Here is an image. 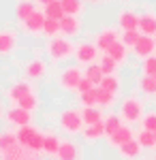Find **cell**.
<instances>
[{
    "label": "cell",
    "instance_id": "obj_1",
    "mask_svg": "<svg viewBox=\"0 0 156 160\" xmlns=\"http://www.w3.org/2000/svg\"><path fill=\"white\" fill-rule=\"evenodd\" d=\"M45 51H47L51 62H64L71 56H75V45L71 43V38H66V37H54L47 41Z\"/></svg>",
    "mask_w": 156,
    "mask_h": 160
},
{
    "label": "cell",
    "instance_id": "obj_2",
    "mask_svg": "<svg viewBox=\"0 0 156 160\" xmlns=\"http://www.w3.org/2000/svg\"><path fill=\"white\" fill-rule=\"evenodd\" d=\"M15 137H17V143H19V145H24V148L32 149V152H43L45 132H41L36 126H32V124L22 126V128H17Z\"/></svg>",
    "mask_w": 156,
    "mask_h": 160
},
{
    "label": "cell",
    "instance_id": "obj_3",
    "mask_svg": "<svg viewBox=\"0 0 156 160\" xmlns=\"http://www.w3.org/2000/svg\"><path fill=\"white\" fill-rule=\"evenodd\" d=\"M58 126L66 135H79L84 130V118L79 109H64L58 115Z\"/></svg>",
    "mask_w": 156,
    "mask_h": 160
},
{
    "label": "cell",
    "instance_id": "obj_4",
    "mask_svg": "<svg viewBox=\"0 0 156 160\" xmlns=\"http://www.w3.org/2000/svg\"><path fill=\"white\" fill-rule=\"evenodd\" d=\"M143 100L139 98V96H135V94H131V96H126V98L122 100L120 105V115L124 122L128 124H135V122H141V118H143Z\"/></svg>",
    "mask_w": 156,
    "mask_h": 160
},
{
    "label": "cell",
    "instance_id": "obj_5",
    "mask_svg": "<svg viewBox=\"0 0 156 160\" xmlns=\"http://www.w3.org/2000/svg\"><path fill=\"white\" fill-rule=\"evenodd\" d=\"M84 79V73L79 66H64L58 73V86L66 92H77V88Z\"/></svg>",
    "mask_w": 156,
    "mask_h": 160
},
{
    "label": "cell",
    "instance_id": "obj_6",
    "mask_svg": "<svg viewBox=\"0 0 156 160\" xmlns=\"http://www.w3.org/2000/svg\"><path fill=\"white\" fill-rule=\"evenodd\" d=\"M0 160H41V158H39V152H32V149L15 143V145L0 152Z\"/></svg>",
    "mask_w": 156,
    "mask_h": 160
},
{
    "label": "cell",
    "instance_id": "obj_7",
    "mask_svg": "<svg viewBox=\"0 0 156 160\" xmlns=\"http://www.w3.org/2000/svg\"><path fill=\"white\" fill-rule=\"evenodd\" d=\"M75 60L79 64H94L98 60V47L94 43H79L75 45Z\"/></svg>",
    "mask_w": 156,
    "mask_h": 160
},
{
    "label": "cell",
    "instance_id": "obj_8",
    "mask_svg": "<svg viewBox=\"0 0 156 160\" xmlns=\"http://www.w3.org/2000/svg\"><path fill=\"white\" fill-rule=\"evenodd\" d=\"M45 13L43 11H39L36 9L26 22H22V28H24V32L26 34H30V37H39V34H43V26H45Z\"/></svg>",
    "mask_w": 156,
    "mask_h": 160
},
{
    "label": "cell",
    "instance_id": "obj_9",
    "mask_svg": "<svg viewBox=\"0 0 156 160\" xmlns=\"http://www.w3.org/2000/svg\"><path fill=\"white\" fill-rule=\"evenodd\" d=\"M47 73V62L41 60V58H32V60L26 62L24 66V75H26V81H39L43 79Z\"/></svg>",
    "mask_w": 156,
    "mask_h": 160
},
{
    "label": "cell",
    "instance_id": "obj_10",
    "mask_svg": "<svg viewBox=\"0 0 156 160\" xmlns=\"http://www.w3.org/2000/svg\"><path fill=\"white\" fill-rule=\"evenodd\" d=\"M7 122H9V126H17V128L28 126V124H32V111H26L15 105L7 111Z\"/></svg>",
    "mask_w": 156,
    "mask_h": 160
},
{
    "label": "cell",
    "instance_id": "obj_11",
    "mask_svg": "<svg viewBox=\"0 0 156 160\" xmlns=\"http://www.w3.org/2000/svg\"><path fill=\"white\" fill-rule=\"evenodd\" d=\"M154 51H156V37H145V34H141L139 41L135 43V47H133V53L141 60L154 56Z\"/></svg>",
    "mask_w": 156,
    "mask_h": 160
},
{
    "label": "cell",
    "instance_id": "obj_12",
    "mask_svg": "<svg viewBox=\"0 0 156 160\" xmlns=\"http://www.w3.org/2000/svg\"><path fill=\"white\" fill-rule=\"evenodd\" d=\"M120 37H118V30L116 28H103L101 32H96L94 37V45L98 47V51H107L113 43H118Z\"/></svg>",
    "mask_w": 156,
    "mask_h": 160
},
{
    "label": "cell",
    "instance_id": "obj_13",
    "mask_svg": "<svg viewBox=\"0 0 156 160\" xmlns=\"http://www.w3.org/2000/svg\"><path fill=\"white\" fill-rule=\"evenodd\" d=\"M81 32V19L75 15H64L60 19V34L66 38H73Z\"/></svg>",
    "mask_w": 156,
    "mask_h": 160
},
{
    "label": "cell",
    "instance_id": "obj_14",
    "mask_svg": "<svg viewBox=\"0 0 156 160\" xmlns=\"http://www.w3.org/2000/svg\"><path fill=\"white\" fill-rule=\"evenodd\" d=\"M30 92H34V88L30 86V81H17V83H13V86L7 90V98H9V102H13V107H15V105L24 98L26 94H30Z\"/></svg>",
    "mask_w": 156,
    "mask_h": 160
},
{
    "label": "cell",
    "instance_id": "obj_15",
    "mask_svg": "<svg viewBox=\"0 0 156 160\" xmlns=\"http://www.w3.org/2000/svg\"><path fill=\"white\" fill-rule=\"evenodd\" d=\"M17 47V32L15 30H0V56H11Z\"/></svg>",
    "mask_w": 156,
    "mask_h": 160
},
{
    "label": "cell",
    "instance_id": "obj_16",
    "mask_svg": "<svg viewBox=\"0 0 156 160\" xmlns=\"http://www.w3.org/2000/svg\"><path fill=\"white\" fill-rule=\"evenodd\" d=\"M139 19H141L139 13L131 11V9H124L118 15V26L122 30H139Z\"/></svg>",
    "mask_w": 156,
    "mask_h": 160
},
{
    "label": "cell",
    "instance_id": "obj_17",
    "mask_svg": "<svg viewBox=\"0 0 156 160\" xmlns=\"http://www.w3.org/2000/svg\"><path fill=\"white\" fill-rule=\"evenodd\" d=\"M133 139H135V132H133V128H131V126H126V124L122 126V128L118 130V132H113L111 137H107L109 145H111L113 149L122 148L124 143H128V141H133Z\"/></svg>",
    "mask_w": 156,
    "mask_h": 160
},
{
    "label": "cell",
    "instance_id": "obj_18",
    "mask_svg": "<svg viewBox=\"0 0 156 160\" xmlns=\"http://www.w3.org/2000/svg\"><path fill=\"white\" fill-rule=\"evenodd\" d=\"M56 158H58V160H79V148L75 145V141L66 139V141H62V143H60Z\"/></svg>",
    "mask_w": 156,
    "mask_h": 160
},
{
    "label": "cell",
    "instance_id": "obj_19",
    "mask_svg": "<svg viewBox=\"0 0 156 160\" xmlns=\"http://www.w3.org/2000/svg\"><path fill=\"white\" fill-rule=\"evenodd\" d=\"M34 11H36L34 0H19V2L15 4V17H17V22H19V24L26 22V19H28Z\"/></svg>",
    "mask_w": 156,
    "mask_h": 160
},
{
    "label": "cell",
    "instance_id": "obj_20",
    "mask_svg": "<svg viewBox=\"0 0 156 160\" xmlns=\"http://www.w3.org/2000/svg\"><path fill=\"white\" fill-rule=\"evenodd\" d=\"M84 139L88 143H94L98 139H103L105 137V124L103 122H96V124H90V126H84Z\"/></svg>",
    "mask_w": 156,
    "mask_h": 160
},
{
    "label": "cell",
    "instance_id": "obj_21",
    "mask_svg": "<svg viewBox=\"0 0 156 160\" xmlns=\"http://www.w3.org/2000/svg\"><path fill=\"white\" fill-rule=\"evenodd\" d=\"M139 32L145 37H156V15L154 13H143L139 19Z\"/></svg>",
    "mask_w": 156,
    "mask_h": 160
},
{
    "label": "cell",
    "instance_id": "obj_22",
    "mask_svg": "<svg viewBox=\"0 0 156 160\" xmlns=\"http://www.w3.org/2000/svg\"><path fill=\"white\" fill-rule=\"evenodd\" d=\"M141 145H139V141L137 139H133V141H128V143H124L122 148H118V152H120V156L124 160H135L141 156Z\"/></svg>",
    "mask_w": 156,
    "mask_h": 160
},
{
    "label": "cell",
    "instance_id": "obj_23",
    "mask_svg": "<svg viewBox=\"0 0 156 160\" xmlns=\"http://www.w3.org/2000/svg\"><path fill=\"white\" fill-rule=\"evenodd\" d=\"M81 118H84V126H90V124L103 122L105 115H103V109L96 105V107H84L81 109Z\"/></svg>",
    "mask_w": 156,
    "mask_h": 160
},
{
    "label": "cell",
    "instance_id": "obj_24",
    "mask_svg": "<svg viewBox=\"0 0 156 160\" xmlns=\"http://www.w3.org/2000/svg\"><path fill=\"white\" fill-rule=\"evenodd\" d=\"M103 124H105V137H111L113 132H118L122 126H124V120H122V115H118V113H109V115H105Z\"/></svg>",
    "mask_w": 156,
    "mask_h": 160
},
{
    "label": "cell",
    "instance_id": "obj_25",
    "mask_svg": "<svg viewBox=\"0 0 156 160\" xmlns=\"http://www.w3.org/2000/svg\"><path fill=\"white\" fill-rule=\"evenodd\" d=\"M105 53H107V56H111V58L118 62V64H124V62H126V58H128V47H126L122 41H118V43H113V45H111Z\"/></svg>",
    "mask_w": 156,
    "mask_h": 160
},
{
    "label": "cell",
    "instance_id": "obj_26",
    "mask_svg": "<svg viewBox=\"0 0 156 160\" xmlns=\"http://www.w3.org/2000/svg\"><path fill=\"white\" fill-rule=\"evenodd\" d=\"M98 88H103V90H107V92H111V94L118 96V94L122 92V79L118 77V75H105Z\"/></svg>",
    "mask_w": 156,
    "mask_h": 160
},
{
    "label": "cell",
    "instance_id": "obj_27",
    "mask_svg": "<svg viewBox=\"0 0 156 160\" xmlns=\"http://www.w3.org/2000/svg\"><path fill=\"white\" fill-rule=\"evenodd\" d=\"M60 137L56 132H45V141H43V152L49 154V156H56L58 154V148H60Z\"/></svg>",
    "mask_w": 156,
    "mask_h": 160
},
{
    "label": "cell",
    "instance_id": "obj_28",
    "mask_svg": "<svg viewBox=\"0 0 156 160\" xmlns=\"http://www.w3.org/2000/svg\"><path fill=\"white\" fill-rule=\"evenodd\" d=\"M96 105H98L101 109L113 107V105H116V94H111V92L103 90V88H96Z\"/></svg>",
    "mask_w": 156,
    "mask_h": 160
},
{
    "label": "cell",
    "instance_id": "obj_29",
    "mask_svg": "<svg viewBox=\"0 0 156 160\" xmlns=\"http://www.w3.org/2000/svg\"><path fill=\"white\" fill-rule=\"evenodd\" d=\"M43 13H45V17H47V19H58V22L66 15L64 9H62V2H60V0H54V2H49L47 7H43Z\"/></svg>",
    "mask_w": 156,
    "mask_h": 160
},
{
    "label": "cell",
    "instance_id": "obj_30",
    "mask_svg": "<svg viewBox=\"0 0 156 160\" xmlns=\"http://www.w3.org/2000/svg\"><path fill=\"white\" fill-rule=\"evenodd\" d=\"M84 77H86V79H90V81H92V83L98 88L105 75H103V71H101V64H98V62H94V64H88V66H86Z\"/></svg>",
    "mask_w": 156,
    "mask_h": 160
},
{
    "label": "cell",
    "instance_id": "obj_31",
    "mask_svg": "<svg viewBox=\"0 0 156 160\" xmlns=\"http://www.w3.org/2000/svg\"><path fill=\"white\" fill-rule=\"evenodd\" d=\"M62 2V9L66 15H75V17H79L81 13H84V0H60Z\"/></svg>",
    "mask_w": 156,
    "mask_h": 160
},
{
    "label": "cell",
    "instance_id": "obj_32",
    "mask_svg": "<svg viewBox=\"0 0 156 160\" xmlns=\"http://www.w3.org/2000/svg\"><path fill=\"white\" fill-rule=\"evenodd\" d=\"M139 90L143 92L145 96H154L156 94V79L150 77V75H141V79H139Z\"/></svg>",
    "mask_w": 156,
    "mask_h": 160
},
{
    "label": "cell",
    "instance_id": "obj_33",
    "mask_svg": "<svg viewBox=\"0 0 156 160\" xmlns=\"http://www.w3.org/2000/svg\"><path fill=\"white\" fill-rule=\"evenodd\" d=\"M17 107H22V109L32 111V113H34V111L39 109V96H36L34 92H30V94H26L24 98L17 102Z\"/></svg>",
    "mask_w": 156,
    "mask_h": 160
},
{
    "label": "cell",
    "instance_id": "obj_34",
    "mask_svg": "<svg viewBox=\"0 0 156 160\" xmlns=\"http://www.w3.org/2000/svg\"><path fill=\"white\" fill-rule=\"evenodd\" d=\"M135 139L139 141V145H141V148H150V149H152L156 145V137H154L152 130H143V128H141V130H139V135L135 137Z\"/></svg>",
    "mask_w": 156,
    "mask_h": 160
},
{
    "label": "cell",
    "instance_id": "obj_35",
    "mask_svg": "<svg viewBox=\"0 0 156 160\" xmlns=\"http://www.w3.org/2000/svg\"><path fill=\"white\" fill-rule=\"evenodd\" d=\"M98 64H101V71H103V75H116L118 66H120V64L113 60L111 56H107V53L101 58V62H98Z\"/></svg>",
    "mask_w": 156,
    "mask_h": 160
},
{
    "label": "cell",
    "instance_id": "obj_36",
    "mask_svg": "<svg viewBox=\"0 0 156 160\" xmlns=\"http://www.w3.org/2000/svg\"><path fill=\"white\" fill-rule=\"evenodd\" d=\"M139 37H141V32H139V30H122L120 41L128 47V49H133V47H135V43L139 41Z\"/></svg>",
    "mask_w": 156,
    "mask_h": 160
},
{
    "label": "cell",
    "instance_id": "obj_37",
    "mask_svg": "<svg viewBox=\"0 0 156 160\" xmlns=\"http://www.w3.org/2000/svg\"><path fill=\"white\" fill-rule=\"evenodd\" d=\"M43 34L47 38L60 37V22L58 19H45V26H43Z\"/></svg>",
    "mask_w": 156,
    "mask_h": 160
},
{
    "label": "cell",
    "instance_id": "obj_38",
    "mask_svg": "<svg viewBox=\"0 0 156 160\" xmlns=\"http://www.w3.org/2000/svg\"><path fill=\"white\" fill-rule=\"evenodd\" d=\"M141 128L143 130H156V111H148L143 113V118H141Z\"/></svg>",
    "mask_w": 156,
    "mask_h": 160
},
{
    "label": "cell",
    "instance_id": "obj_39",
    "mask_svg": "<svg viewBox=\"0 0 156 160\" xmlns=\"http://www.w3.org/2000/svg\"><path fill=\"white\" fill-rule=\"evenodd\" d=\"M79 102H81L84 107H96V88L88 90L84 94H79Z\"/></svg>",
    "mask_w": 156,
    "mask_h": 160
},
{
    "label": "cell",
    "instance_id": "obj_40",
    "mask_svg": "<svg viewBox=\"0 0 156 160\" xmlns=\"http://www.w3.org/2000/svg\"><path fill=\"white\" fill-rule=\"evenodd\" d=\"M141 73L150 75V77L156 75V56H150V58H145V60L141 62Z\"/></svg>",
    "mask_w": 156,
    "mask_h": 160
},
{
    "label": "cell",
    "instance_id": "obj_41",
    "mask_svg": "<svg viewBox=\"0 0 156 160\" xmlns=\"http://www.w3.org/2000/svg\"><path fill=\"white\" fill-rule=\"evenodd\" d=\"M17 143V137H15V132H2L0 135V152L2 149H7V148H11V145H15Z\"/></svg>",
    "mask_w": 156,
    "mask_h": 160
},
{
    "label": "cell",
    "instance_id": "obj_42",
    "mask_svg": "<svg viewBox=\"0 0 156 160\" xmlns=\"http://www.w3.org/2000/svg\"><path fill=\"white\" fill-rule=\"evenodd\" d=\"M92 88H96L90 79H81V83H79V88H77V94H84V92H88V90H92Z\"/></svg>",
    "mask_w": 156,
    "mask_h": 160
},
{
    "label": "cell",
    "instance_id": "obj_43",
    "mask_svg": "<svg viewBox=\"0 0 156 160\" xmlns=\"http://www.w3.org/2000/svg\"><path fill=\"white\" fill-rule=\"evenodd\" d=\"M34 2H39V4H41V7H47L49 2H54V0H34Z\"/></svg>",
    "mask_w": 156,
    "mask_h": 160
},
{
    "label": "cell",
    "instance_id": "obj_44",
    "mask_svg": "<svg viewBox=\"0 0 156 160\" xmlns=\"http://www.w3.org/2000/svg\"><path fill=\"white\" fill-rule=\"evenodd\" d=\"M84 2H90V4H98L101 0H84Z\"/></svg>",
    "mask_w": 156,
    "mask_h": 160
},
{
    "label": "cell",
    "instance_id": "obj_45",
    "mask_svg": "<svg viewBox=\"0 0 156 160\" xmlns=\"http://www.w3.org/2000/svg\"><path fill=\"white\" fill-rule=\"evenodd\" d=\"M2 113H4V111H2V105H0V118H2Z\"/></svg>",
    "mask_w": 156,
    "mask_h": 160
},
{
    "label": "cell",
    "instance_id": "obj_46",
    "mask_svg": "<svg viewBox=\"0 0 156 160\" xmlns=\"http://www.w3.org/2000/svg\"><path fill=\"white\" fill-rule=\"evenodd\" d=\"M154 137H156V130H154Z\"/></svg>",
    "mask_w": 156,
    "mask_h": 160
},
{
    "label": "cell",
    "instance_id": "obj_47",
    "mask_svg": "<svg viewBox=\"0 0 156 160\" xmlns=\"http://www.w3.org/2000/svg\"><path fill=\"white\" fill-rule=\"evenodd\" d=\"M154 79H156V75H154Z\"/></svg>",
    "mask_w": 156,
    "mask_h": 160
}]
</instances>
